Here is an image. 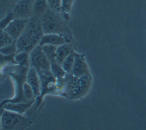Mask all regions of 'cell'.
Returning a JSON list of instances; mask_svg holds the SVG:
<instances>
[{
    "label": "cell",
    "instance_id": "cell-13",
    "mask_svg": "<svg viewBox=\"0 0 146 130\" xmlns=\"http://www.w3.org/2000/svg\"><path fill=\"white\" fill-rule=\"evenodd\" d=\"M48 0H35L33 6V16L34 18H40L48 9Z\"/></svg>",
    "mask_w": 146,
    "mask_h": 130
},
{
    "label": "cell",
    "instance_id": "cell-8",
    "mask_svg": "<svg viewBox=\"0 0 146 130\" xmlns=\"http://www.w3.org/2000/svg\"><path fill=\"white\" fill-rule=\"evenodd\" d=\"M28 21L27 19L15 18L4 30L17 41L24 31Z\"/></svg>",
    "mask_w": 146,
    "mask_h": 130
},
{
    "label": "cell",
    "instance_id": "cell-9",
    "mask_svg": "<svg viewBox=\"0 0 146 130\" xmlns=\"http://www.w3.org/2000/svg\"><path fill=\"white\" fill-rule=\"evenodd\" d=\"M35 101L36 99L25 102H5V103H2L1 107L4 110L11 111L19 114H23L29 108H31Z\"/></svg>",
    "mask_w": 146,
    "mask_h": 130
},
{
    "label": "cell",
    "instance_id": "cell-24",
    "mask_svg": "<svg viewBox=\"0 0 146 130\" xmlns=\"http://www.w3.org/2000/svg\"><path fill=\"white\" fill-rule=\"evenodd\" d=\"M48 6L50 9L55 10V11H60L62 8V0H48Z\"/></svg>",
    "mask_w": 146,
    "mask_h": 130
},
{
    "label": "cell",
    "instance_id": "cell-5",
    "mask_svg": "<svg viewBox=\"0 0 146 130\" xmlns=\"http://www.w3.org/2000/svg\"><path fill=\"white\" fill-rule=\"evenodd\" d=\"M40 81H41V93L36 98V103L37 105L44 98V97L48 93H55L58 92V79L52 73L51 70L39 71Z\"/></svg>",
    "mask_w": 146,
    "mask_h": 130
},
{
    "label": "cell",
    "instance_id": "cell-17",
    "mask_svg": "<svg viewBox=\"0 0 146 130\" xmlns=\"http://www.w3.org/2000/svg\"><path fill=\"white\" fill-rule=\"evenodd\" d=\"M42 49L46 56L48 57V60L51 63L56 61V51L57 46L51 45H45L42 46Z\"/></svg>",
    "mask_w": 146,
    "mask_h": 130
},
{
    "label": "cell",
    "instance_id": "cell-22",
    "mask_svg": "<svg viewBox=\"0 0 146 130\" xmlns=\"http://www.w3.org/2000/svg\"><path fill=\"white\" fill-rule=\"evenodd\" d=\"M17 43L14 42L10 45L6 46L3 48H0V52L1 55H13V54L17 53Z\"/></svg>",
    "mask_w": 146,
    "mask_h": 130
},
{
    "label": "cell",
    "instance_id": "cell-10",
    "mask_svg": "<svg viewBox=\"0 0 146 130\" xmlns=\"http://www.w3.org/2000/svg\"><path fill=\"white\" fill-rule=\"evenodd\" d=\"M72 74L76 77H82L90 74L87 63L82 55L76 53Z\"/></svg>",
    "mask_w": 146,
    "mask_h": 130
},
{
    "label": "cell",
    "instance_id": "cell-16",
    "mask_svg": "<svg viewBox=\"0 0 146 130\" xmlns=\"http://www.w3.org/2000/svg\"><path fill=\"white\" fill-rule=\"evenodd\" d=\"M76 51H72L62 62V67L64 69V70L66 72V73H72L74 62H75V59H76Z\"/></svg>",
    "mask_w": 146,
    "mask_h": 130
},
{
    "label": "cell",
    "instance_id": "cell-20",
    "mask_svg": "<svg viewBox=\"0 0 146 130\" xmlns=\"http://www.w3.org/2000/svg\"><path fill=\"white\" fill-rule=\"evenodd\" d=\"M23 95L25 97L27 101H31V100L36 99V96H35V93H34V89L27 81L23 83Z\"/></svg>",
    "mask_w": 146,
    "mask_h": 130
},
{
    "label": "cell",
    "instance_id": "cell-19",
    "mask_svg": "<svg viewBox=\"0 0 146 130\" xmlns=\"http://www.w3.org/2000/svg\"><path fill=\"white\" fill-rule=\"evenodd\" d=\"M51 71L54 76L56 77L57 79H62L64 78L66 75V72L64 70L61 64H59L58 62H54L51 63Z\"/></svg>",
    "mask_w": 146,
    "mask_h": 130
},
{
    "label": "cell",
    "instance_id": "cell-6",
    "mask_svg": "<svg viewBox=\"0 0 146 130\" xmlns=\"http://www.w3.org/2000/svg\"><path fill=\"white\" fill-rule=\"evenodd\" d=\"M31 66L37 72L42 70H51V62L48 60L42 49V46L38 45L30 52Z\"/></svg>",
    "mask_w": 146,
    "mask_h": 130
},
{
    "label": "cell",
    "instance_id": "cell-23",
    "mask_svg": "<svg viewBox=\"0 0 146 130\" xmlns=\"http://www.w3.org/2000/svg\"><path fill=\"white\" fill-rule=\"evenodd\" d=\"M20 0H0L1 2V10H2V13L3 11H6L9 9H10L11 7L15 6V5L17 4Z\"/></svg>",
    "mask_w": 146,
    "mask_h": 130
},
{
    "label": "cell",
    "instance_id": "cell-4",
    "mask_svg": "<svg viewBox=\"0 0 146 130\" xmlns=\"http://www.w3.org/2000/svg\"><path fill=\"white\" fill-rule=\"evenodd\" d=\"M31 123V119L25 118L22 114L2 109L1 126L3 129H20Z\"/></svg>",
    "mask_w": 146,
    "mask_h": 130
},
{
    "label": "cell",
    "instance_id": "cell-3",
    "mask_svg": "<svg viewBox=\"0 0 146 130\" xmlns=\"http://www.w3.org/2000/svg\"><path fill=\"white\" fill-rule=\"evenodd\" d=\"M43 31L44 34H58L65 36L67 38L68 27L58 11L48 9L40 17ZM68 40V38H67Z\"/></svg>",
    "mask_w": 146,
    "mask_h": 130
},
{
    "label": "cell",
    "instance_id": "cell-15",
    "mask_svg": "<svg viewBox=\"0 0 146 130\" xmlns=\"http://www.w3.org/2000/svg\"><path fill=\"white\" fill-rule=\"evenodd\" d=\"M15 62L17 65L20 66H31V61H30V52L28 51H19L15 55Z\"/></svg>",
    "mask_w": 146,
    "mask_h": 130
},
{
    "label": "cell",
    "instance_id": "cell-11",
    "mask_svg": "<svg viewBox=\"0 0 146 130\" xmlns=\"http://www.w3.org/2000/svg\"><path fill=\"white\" fill-rule=\"evenodd\" d=\"M27 82L34 89L36 98L38 97L41 93V81L38 72L32 66H30L27 72Z\"/></svg>",
    "mask_w": 146,
    "mask_h": 130
},
{
    "label": "cell",
    "instance_id": "cell-1",
    "mask_svg": "<svg viewBox=\"0 0 146 130\" xmlns=\"http://www.w3.org/2000/svg\"><path fill=\"white\" fill-rule=\"evenodd\" d=\"M44 34V33L43 31L40 18L31 17L29 20L24 31L16 41L18 51L17 52H31L36 46L39 45L40 41Z\"/></svg>",
    "mask_w": 146,
    "mask_h": 130
},
{
    "label": "cell",
    "instance_id": "cell-2",
    "mask_svg": "<svg viewBox=\"0 0 146 130\" xmlns=\"http://www.w3.org/2000/svg\"><path fill=\"white\" fill-rule=\"evenodd\" d=\"M91 82L92 77L90 74L82 77H76L72 73H67L65 77V87L62 95L72 99L80 98L87 93Z\"/></svg>",
    "mask_w": 146,
    "mask_h": 130
},
{
    "label": "cell",
    "instance_id": "cell-12",
    "mask_svg": "<svg viewBox=\"0 0 146 130\" xmlns=\"http://www.w3.org/2000/svg\"><path fill=\"white\" fill-rule=\"evenodd\" d=\"M67 38L58 34H44L41 37V39L40 41L39 45L43 46L45 45H51L59 46L64 45L65 43H67Z\"/></svg>",
    "mask_w": 146,
    "mask_h": 130
},
{
    "label": "cell",
    "instance_id": "cell-7",
    "mask_svg": "<svg viewBox=\"0 0 146 130\" xmlns=\"http://www.w3.org/2000/svg\"><path fill=\"white\" fill-rule=\"evenodd\" d=\"M34 1L35 0H20L12 10L15 18L30 20L33 16Z\"/></svg>",
    "mask_w": 146,
    "mask_h": 130
},
{
    "label": "cell",
    "instance_id": "cell-21",
    "mask_svg": "<svg viewBox=\"0 0 146 130\" xmlns=\"http://www.w3.org/2000/svg\"><path fill=\"white\" fill-rule=\"evenodd\" d=\"M14 19L15 16L12 11L7 13L4 17H2L1 22H0V28H1V30H4Z\"/></svg>",
    "mask_w": 146,
    "mask_h": 130
},
{
    "label": "cell",
    "instance_id": "cell-18",
    "mask_svg": "<svg viewBox=\"0 0 146 130\" xmlns=\"http://www.w3.org/2000/svg\"><path fill=\"white\" fill-rule=\"evenodd\" d=\"M16 42V40L11 35L6 32L5 30H1L0 31V48L10 45Z\"/></svg>",
    "mask_w": 146,
    "mask_h": 130
},
{
    "label": "cell",
    "instance_id": "cell-14",
    "mask_svg": "<svg viewBox=\"0 0 146 130\" xmlns=\"http://www.w3.org/2000/svg\"><path fill=\"white\" fill-rule=\"evenodd\" d=\"M73 51L74 50H73L72 47L67 43L58 46L56 51V61L59 64L62 65L63 61L65 59V58Z\"/></svg>",
    "mask_w": 146,
    "mask_h": 130
}]
</instances>
